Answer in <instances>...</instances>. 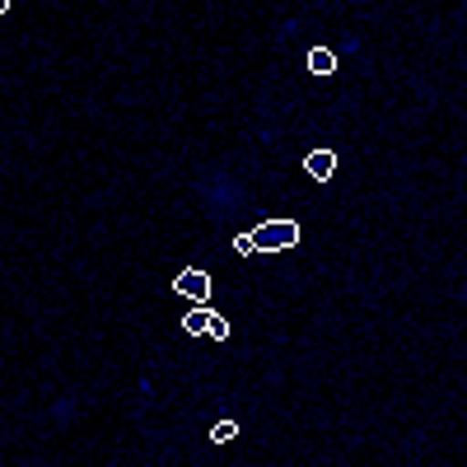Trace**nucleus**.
I'll return each mask as SVG.
<instances>
[{
    "instance_id": "nucleus-1",
    "label": "nucleus",
    "mask_w": 467,
    "mask_h": 467,
    "mask_svg": "<svg viewBox=\"0 0 467 467\" xmlns=\"http://www.w3.org/2000/svg\"><path fill=\"white\" fill-rule=\"evenodd\" d=\"M299 244H304V224L290 220V215H271V220H262V224L253 229V248H257L262 257H285V253H295Z\"/></svg>"
},
{
    "instance_id": "nucleus-2",
    "label": "nucleus",
    "mask_w": 467,
    "mask_h": 467,
    "mask_svg": "<svg viewBox=\"0 0 467 467\" xmlns=\"http://www.w3.org/2000/svg\"><path fill=\"white\" fill-rule=\"evenodd\" d=\"M173 290L187 299V304H215V276L206 266H187L173 276Z\"/></svg>"
},
{
    "instance_id": "nucleus-3",
    "label": "nucleus",
    "mask_w": 467,
    "mask_h": 467,
    "mask_svg": "<svg viewBox=\"0 0 467 467\" xmlns=\"http://www.w3.org/2000/svg\"><path fill=\"white\" fill-rule=\"evenodd\" d=\"M220 314L215 304H187V314H182V332L187 337H211V318Z\"/></svg>"
},
{
    "instance_id": "nucleus-4",
    "label": "nucleus",
    "mask_w": 467,
    "mask_h": 467,
    "mask_svg": "<svg viewBox=\"0 0 467 467\" xmlns=\"http://www.w3.org/2000/svg\"><path fill=\"white\" fill-rule=\"evenodd\" d=\"M10 5H15V0H0V15H10Z\"/></svg>"
}]
</instances>
